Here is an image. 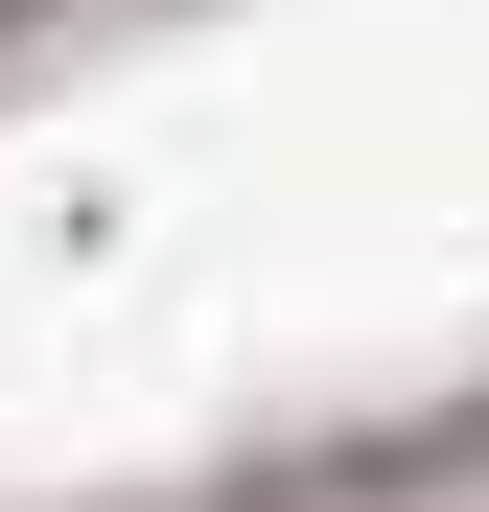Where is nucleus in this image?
Wrapping results in <instances>:
<instances>
[]
</instances>
